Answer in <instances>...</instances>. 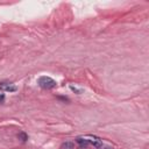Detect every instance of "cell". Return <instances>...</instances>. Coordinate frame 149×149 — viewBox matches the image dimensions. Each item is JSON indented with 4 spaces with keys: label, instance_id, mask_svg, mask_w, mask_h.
Here are the masks:
<instances>
[{
    "label": "cell",
    "instance_id": "3",
    "mask_svg": "<svg viewBox=\"0 0 149 149\" xmlns=\"http://www.w3.org/2000/svg\"><path fill=\"white\" fill-rule=\"evenodd\" d=\"M0 90L3 92H14L16 91V86L10 83H0Z\"/></svg>",
    "mask_w": 149,
    "mask_h": 149
},
{
    "label": "cell",
    "instance_id": "4",
    "mask_svg": "<svg viewBox=\"0 0 149 149\" xmlns=\"http://www.w3.org/2000/svg\"><path fill=\"white\" fill-rule=\"evenodd\" d=\"M17 136H19V139H20L21 141H23V142H26V141L28 140V136H27V134H26V133H23V132H22V133H20Z\"/></svg>",
    "mask_w": 149,
    "mask_h": 149
},
{
    "label": "cell",
    "instance_id": "1",
    "mask_svg": "<svg viewBox=\"0 0 149 149\" xmlns=\"http://www.w3.org/2000/svg\"><path fill=\"white\" fill-rule=\"evenodd\" d=\"M76 142L79 144L80 148H86L88 146H93L94 148H99L102 142L100 139L95 137V136H87V137H77Z\"/></svg>",
    "mask_w": 149,
    "mask_h": 149
},
{
    "label": "cell",
    "instance_id": "5",
    "mask_svg": "<svg viewBox=\"0 0 149 149\" xmlns=\"http://www.w3.org/2000/svg\"><path fill=\"white\" fill-rule=\"evenodd\" d=\"M5 100V92L2 90H0V104H2Z\"/></svg>",
    "mask_w": 149,
    "mask_h": 149
},
{
    "label": "cell",
    "instance_id": "2",
    "mask_svg": "<svg viewBox=\"0 0 149 149\" xmlns=\"http://www.w3.org/2000/svg\"><path fill=\"white\" fill-rule=\"evenodd\" d=\"M37 84H38L42 88H44V90H51V88H54V87L57 86V83H56L52 78H50V77H48V76H42V77H40V78L37 79Z\"/></svg>",
    "mask_w": 149,
    "mask_h": 149
},
{
    "label": "cell",
    "instance_id": "6",
    "mask_svg": "<svg viewBox=\"0 0 149 149\" xmlns=\"http://www.w3.org/2000/svg\"><path fill=\"white\" fill-rule=\"evenodd\" d=\"M97 149H113V148H111V147H108V146H104V144H101L99 148H97Z\"/></svg>",
    "mask_w": 149,
    "mask_h": 149
}]
</instances>
